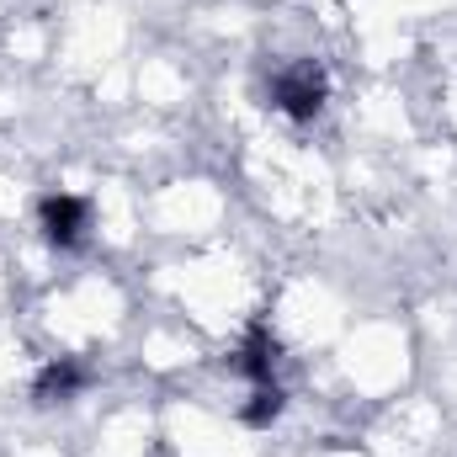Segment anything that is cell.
Wrapping results in <instances>:
<instances>
[{
  "mask_svg": "<svg viewBox=\"0 0 457 457\" xmlns=\"http://www.w3.org/2000/svg\"><path fill=\"white\" fill-rule=\"evenodd\" d=\"M75 388H86V367L80 361H70V356H59V361H48L37 378H32V394H37V404H54V399H70Z\"/></svg>",
  "mask_w": 457,
  "mask_h": 457,
  "instance_id": "cell-3",
  "label": "cell"
},
{
  "mask_svg": "<svg viewBox=\"0 0 457 457\" xmlns=\"http://www.w3.org/2000/svg\"><path fill=\"white\" fill-rule=\"evenodd\" d=\"M234 367H239L250 383H266V378H271V367H277V341H271L266 325H250V336H245V345H239Z\"/></svg>",
  "mask_w": 457,
  "mask_h": 457,
  "instance_id": "cell-4",
  "label": "cell"
},
{
  "mask_svg": "<svg viewBox=\"0 0 457 457\" xmlns=\"http://www.w3.org/2000/svg\"><path fill=\"white\" fill-rule=\"evenodd\" d=\"M86 219H91L86 197L54 192V197H43V203H37V224H43V239H48V245H59V250L80 245V234H86Z\"/></svg>",
  "mask_w": 457,
  "mask_h": 457,
  "instance_id": "cell-2",
  "label": "cell"
},
{
  "mask_svg": "<svg viewBox=\"0 0 457 457\" xmlns=\"http://www.w3.org/2000/svg\"><path fill=\"white\" fill-rule=\"evenodd\" d=\"M325 96H330V80H325V70H320V64H293V70H282V75H277V86H271V102L293 117V122L320 117Z\"/></svg>",
  "mask_w": 457,
  "mask_h": 457,
  "instance_id": "cell-1",
  "label": "cell"
},
{
  "mask_svg": "<svg viewBox=\"0 0 457 457\" xmlns=\"http://www.w3.org/2000/svg\"><path fill=\"white\" fill-rule=\"evenodd\" d=\"M282 404H287V399H282L277 378H266V383H255V394H250V404H245L239 415H245V426H255V431H261V426H271V420L282 415Z\"/></svg>",
  "mask_w": 457,
  "mask_h": 457,
  "instance_id": "cell-5",
  "label": "cell"
}]
</instances>
